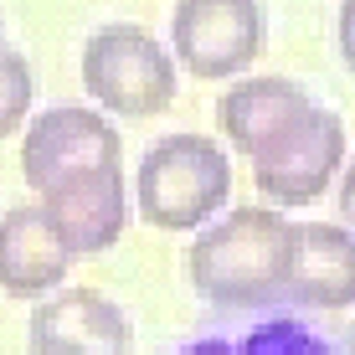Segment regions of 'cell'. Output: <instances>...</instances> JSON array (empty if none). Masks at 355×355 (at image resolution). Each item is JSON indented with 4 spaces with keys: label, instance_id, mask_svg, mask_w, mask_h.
Segmentation results:
<instances>
[{
    "label": "cell",
    "instance_id": "1",
    "mask_svg": "<svg viewBox=\"0 0 355 355\" xmlns=\"http://www.w3.org/2000/svg\"><path fill=\"white\" fill-rule=\"evenodd\" d=\"M293 227L278 206H237L191 242V284L216 309H258L288 293Z\"/></svg>",
    "mask_w": 355,
    "mask_h": 355
},
{
    "label": "cell",
    "instance_id": "2",
    "mask_svg": "<svg viewBox=\"0 0 355 355\" xmlns=\"http://www.w3.org/2000/svg\"><path fill=\"white\" fill-rule=\"evenodd\" d=\"M232 196V160L206 134H165L134 170V206L160 232L206 227Z\"/></svg>",
    "mask_w": 355,
    "mask_h": 355
},
{
    "label": "cell",
    "instance_id": "3",
    "mask_svg": "<svg viewBox=\"0 0 355 355\" xmlns=\"http://www.w3.org/2000/svg\"><path fill=\"white\" fill-rule=\"evenodd\" d=\"M175 57L144 26L114 21V26H98L83 46V88L98 108L119 119L165 114L175 103Z\"/></svg>",
    "mask_w": 355,
    "mask_h": 355
},
{
    "label": "cell",
    "instance_id": "4",
    "mask_svg": "<svg viewBox=\"0 0 355 355\" xmlns=\"http://www.w3.org/2000/svg\"><path fill=\"white\" fill-rule=\"evenodd\" d=\"M170 36L191 78H237L263 57L268 16L258 0H175Z\"/></svg>",
    "mask_w": 355,
    "mask_h": 355
},
{
    "label": "cell",
    "instance_id": "5",
    "mask_svg": "<svg viewBox=\"0 0 355 355\" xmlns=\"http://www.w3.org/2000/svg\"><path fill=\"white\" fill-rule=\"evenodd\" d=\"M124 155V139L93 108H46L26 124V139H21V175L26 186L42 196L52 191L57 180L78 175V170H98V165H119Z\"/></svg>",
    "mask_w": 355,
    "mask_h": 355
},
{
    "label": "cell",
    "instance_id": "6",
    "mask_svg": "<svg viewBox=\"0 0 355 355\" xmlns=\"http://www.w3.org/2000/svg\"><path fill=\"white\" fill-rule=\"evenodd\" d=\"M42 211L52 216L57 237L67 242L72 258L108 252L119 237H124V222H129L124 170L98 165V170H78V175L57 180L52 191H42Z\"/></svg>",
    "mask_w": 355,
    "mask_h": 355
},
{
    "label": "cell",
    "instance_id": "7",
    "mask_svg": "<svg viewBox=\"0 0 355 355\" xmlns=\"http://www.w3.org/2000/svg\"><path fill=\"white\" fill-rule=\"evenodd\" d=\"M340 160H345V124L329 108H309L293 139L284 150H273L263 165H252V180H258V196L273 206H304L320 201L329 191V180L340 175Z\"/></svg>",
    "mask_w": 355,
    "mask_h": 355
},
{
    "label": "cell",
    "instance_id": "8",
    "mask_svg": "<svg viewBox=\"0 0 355 355\" xmlns=\"http://www.w3.org/2000/svg\"><path fill=\"white\" fill-rule=\"evenodd\" d=\"M31 355H129V320L98 288H57L26 324Z\"/></svg>",
    "mask_w": 355,
    "mask_h": 355
},
{
    "label": "cell",
    "instance_id": "9",
    "mask_svg": "<svg viewBox=\"0 0 355 355\" xmlns=\"http://www.w3.org/2000/svg\"><path fill=\"white\" fill-rule=\"evenodd\" d=\"M309 93L288 78H237L216 103L222 134L232 139V150H242L252 165H263L273 150H284L293 139V129L309 119Z\"/></svg>",
    "mask_w": 355,
    "mask_h": 355
},
{
    "label": "cell",
    "instance_id": "10",
    "mask_svg": "<svg viewBox=\"0 0 355 355\" xmlns=\"http://www.w3.org/2000/svg\"><path fill=\"white\" fill-rule=\"evenodd\" d=\"M67 268H72V252L57 237L42 201L10 206L0 216V293H10V299H42L57 284H67Z\"/></svg>",
    "mask_w": 355,
    "mask_h": 355
},
{
    "label": "cell",
    "instance_id": "11",
    "mask_svg": "<svg viewBox=\"0 0 355 355\" xmlns=\"http://www.w3.org/2000/svg\"><path fill=\"white\" fill-rule=\"evenodd\" d=\"M284 299L304 309H350L355 304V232L335 222H304L293 232V273Z\"/></svg>",
    "mask_w": 355,
    "mask_h": 355
},
{
    "label": "cell",
    "instance_id": "12",
    "mask_svg": "<svg viewBox=\"0 0 355 355\" xmlns=\"http://www.w3.org/2000/svg\"><path fill=\"white\" fill-rule=\"evenodd\" d=\"M186 355H329L320 335H309L304 324L293 320H273L263 329H252V335L242 340H201V345H191Z\"/></svg>",
    "mask_w": 355,
    "mask_h": 355
},
{
    "label": "cell",
    "instance_id": "13",
    "mask_svg": "<svg viewBox=\"0 0 355 355\" xmlns=\"http://www.w3.org/2000/svg\"><path fill=\"white\" fill-rule=\"evenodd\" d=\"M31 93H36V83H31L26 57H21L16 46L0 42V139H6V134H16L21 124H26V114H31Z\"/></svg>",
    "mask_w": 355,
    "mask_h": 355
},
{
    "label": "cell",
    "instance_id": "14",
    "mask_svg": "<svg viewBox=\"0 0 355 355\" xmlns=\"http://www.w3.org/2000/svg\"><path fill=\"white\" fill-rule=\"evenodd\" d=\"M340 62L355 72V0H340Z\"/></svg>",
    "mask_w": 355,
    "mask_h": 355
},
{
    "label": "cell",
    "instance_id": "15",
    "mask_svg": "<svg viewBox=\"0 0 355 355\" xmlns=\"http://www.w3.org/2000/svg\"><path fill=\"white\" fill-rule=\"evenodd\" d=\"M340 216L355 227V160L345 165V175H340Z\"/></svg>",
    "mask_w": 355,
    "mask_h": 355
}]
</instances>
